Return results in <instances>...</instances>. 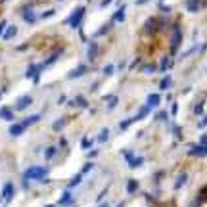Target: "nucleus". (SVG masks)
<instances>
[{
    "instance_id": "nucleus-17",
    "label": "nucleus",
    "mask_w": 207,
    "mask_h": 207,
    "mask_svg": "<svg viewBox=\"0 0 207 207\" xmlns=\"http://www.w3.org/2000/svg\"><path fill=\"white\" fill-rule=\"evenodd\" d=\"M201 144H205V146H207V136H203V138H201Z\"/></svg>"
},
{
    "instance_id": "nucleus-2",
    "label": "nucleus",
    "mask_w": 207,
    "mask_h": 207,
    "mask_svg": "<svg viewBox=\"0 0 207 207\" xmlns=\"http://www.w3.org/2000/svg\"><path fill=\"white\" fill-rule=\"evenodd\" d=\"M83 13H84V10H83V8L75 10V13L69 17V25H71V27H77V25H79V21H81V17H83Z\"/></svg>"
},
{
    "instance_id": "nucleus-6",
    "label": "nucleus",
    "mask_w": 207,
    "mask_h": 207,
    "mask_svg": "<svg viewBox=\"0 0 207 207\" xmlns=\"http://www.w3.org/2000/svg\"><path fill=\"white\" fill-rule=\"evenodd\" d=\"M157 104H159V96H157V94H152V96H150V100H148V108L157 105Z\"/></svg>"
},
{
    "instance_id": "nucleus-18",
    "label": "nucleus",
    "mask_w": 207,
    "mask_h": 207,
    "mask_svg": "<svg viewBox=\"0 0 207 207\" xmlns=\"http://www.w3.org/2000/svg\"><path fill=\"white\" fill-rule=\"evenodd\" d=\"M4 25H6V23H0V33H2V29H4Z\"/></svg>"
},
{
    "instance_id": "nucleus-3",
    "label": "nucleus",
    "mask_w": 207,
    "mask_h": 207,
    "mask_svg": "<svg viewBox=\"0 0 207 207\" xmlns=\"http://www.w3.org/2000/svg\"><path fill=\"white\" fill-rule=\"evenodd\" d=\"M180 40H182V37H180V31H178V29H175V33H173V42H171V48H173V52L176 50V46L180 44Z\"/></svg>"
},
{
    "instance_id": "nucleus-11",
    "label": "nucleus",
    "mask_w": 207,
    "mask_h": 207,
    "mask_svg": "<svg viewBox=\"0 0 207 207\" xmlns=\"http://www.w3.org/2000/svg\"><path fill=\"white\" fill-rule=\"evenodd\" d=\"M12 192H13V186H12V184H6V190H4V196H6V198H10V196H12Z\"/></svg>"
},
{
    "instance_id": "nucleus-5",
    "label": "nucleus",
    "mask_w": 207,
    "mask_h": 207,
    "mask_svg": "<svg viewBox=\"0 0 207 207\" xmlns=\"http://www.w3.org/2000/svg\"><path fill=\"white\" fill-rule=\"evenodd\" d=\"M188 10L190 12H198L199 10V0H188Z\"/></svg>"
},
{
    "instance_id": "nucleus-1",
    "label": "nucleus",
    "mask_w": 207,
    "mask_h": 207,
    "mask_svg": "<svg viewBox=\"0 0 207 207\" xmlns=\"http://www.w3.org/2000/svg\"><path fill=\"white\" fill-rule=\"evenodd\" d=\"M46 175V169H42V167H31V169H27V173H25V176L27 178H42Z\"/></svg>"
},
{
    "instance_id": "nucleus-12",
    "label": "nucleus",
    "mask_w": 207,
    "mask_h": 207,
    "mask_svg": "<svg viewBox=\"0 0 207 207\" xmlns=\"http://www.w3.org/2000/svg\"><path fill=\"white\" fill-rule=\"evenodd\" d=\"M31 104V98H25V100H21V102L17 104V108L21 109V108H25V105H29Z\"/></svg>"
},
{
    "instance_id": "nucleus-13",
    "label": "nucleus",
    "mask_w": 207,
    "mask_h": 207,
    "mask_svg": "<svg viewBox=\"0 0 207 207\" xmlns=\"http://www.w3.org/2000/svg\"><path fill=\"white\" fill-rule=\"evenodd\" d=\"M167 87H171V79H169V77L161 81V88H167Z\"/></svg>"
},
{
    "instance_id": "nucleus-15",
    "label": "nucleus",
    "mask_w": 207,
    "mask_h": 207,
    "mask_svg": "<svg viewBox=\"0 0 207 207\" xmlns=\"http://www.w3.org/2000/svg\"><path fill=\"white\" fill-rule=\"evenodd\" d=\"M136 186H138L136 182H128V190H131V192H134V190H136Z\"/></svg>"
},
{
    "instance_id": "nucleus-10",
    "label": "nucleus",
    "mask_w": 207,
    "mask_h": 207,
    "mask_svg": "<svg viewBox=\"0 0 207 207\" xmlns=\"http://www.w3.org/2000/svg\"><path fill=\"white\" fill-rule=\"evenodd\" d=\"M0 115H2L4 119H12V111H10L8 108H4L2 111H0Z\"/></svg>"
},
{
    "instance_id": "nucleus-16",
    "label": "nucleus",
    "mask_w": 207,
    "mask_h": 207,
    "mask_svg": "<svg viewBox=\"0 0 207 207\" xmlns=\"http://www.w3.org/2000/svg\"><path fill=\"white\" fill-rule=\"evenodd\" d=\"M52 155H54V148H50V150H46V157L50 159V157H52Z\"/></svg>"
},
{
    "instance_id": "nucleus-9",
    "label": "nucleus",
    "mask_w": 207,
    "mask_h": 207,
    "mask_svg": "<svg viewBox=\"0 0 207 207\" xmlns=\"http://www.w3.org/2000/svg\"><path fill=\"white\" fill-rule=\"evenodd\" d=\"M12 37H16V27H8V31L4 35V39H12Z\"/></svg>"
},
{
    "instance_id": "nucleus-7",
    "label": "nucleus",
    "mask_w": 207,
    "mask_h": 207,
    "mask_svg": "<svg viewBox=\"0 0 207 207\" xmlns=\"http://www.w3.org/2000/svg\"><path fill=\"white\" fill-rule=\"evenodd\" d=\"M23 128H25V125H13L10 128V132L12 134H19V132H23Z\"/></svg>"
},
{
    "instance_id": "nucleus-14",
    "label": "nucleus",
    "mask_w": 207,
    "mask_h": 207,
    "mask_svg": "<svg viewBox=\"0 0 207 207\" xmlns=\"http://www.w3.org/2000/svg\"><path fill=\"white\" fill-rule=\"evenodd\" d=\"M123 16H125V13H123V8H121L119 13H115V19H117V21H123Z\"/></svg>"
},
{
    "instance_id": "nucleus-8",
    "label": "nucleus",
    "mask_w": 207,
    "mask_h": 207,
    "mask_svg": "<svg viewBox=\"0 0 207 207\" xmlns=\"http://www.w3.org/2000/svg\"><path fill=\"white\" fill-rule=\"evenodd\" d=\"M186 178H188V175H186V173H182V175H180V178H178V180H176V184H175V186H176V188H180L182 184L186 182Z\"/></svg>"
},
{
    "instance_id": "nucleus-4",
    "label": "nucleus",
    "mask_w": 207,
    "mask_h": 207,
    "mask_svg": "<svg viewBox=\"0 0 207 207\" xmlns=\"http://www.w3.org/2000/svg\"><path fill=\"white\" fill-rule=\"evenodd\" d=\"M205 153H207V146L205 144H201V146H198V148L192 150V155H199V157H203Z\"/></svg>"
}]
</instances>
